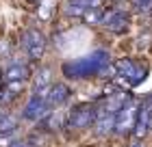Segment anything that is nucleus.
Returning <instances> with one entry per match:
<instances>
[{"label": "nucleus", "instance_id": "obj_1", "mask_svg": "<svg viewBox=\"0 0 152 147\" xmlns=\"http://www.w3.org/2000/svg\"><path fill=\"white\" fill-rule=\"evenodd\" d=\"M109 63H113L107 50H94L87 56L80 59H70L61 65V74L67 80H83V78H98L102 67H107Z\"/></svg>", "mask_w": 152, "mask_h": 147}, {"label": "nucleus", "instance_id": "obj_2", "mask_svg": "<svg viewBox=\"0 0 152 147\" xmlns=\"http://www.w3.org/2000/svg\"><path fill=\"white\" fill-rule=\"evenodd\" d=\"M113 65L117 69V78L113 80V85H117L120 89H135L137 85H141L148 76V63L143 61H135L130 56H122L113 61Z\"/></svg>", "mask_w": 152, "mask_h": 147}, {"label": "nucleus", "instance_id": "obj_3", "mask_svg": "<svg viewBox=\"0 0 152 147\" xmlns=\"http://www.w3.org/2000/svg\"><path fill=\"white\" fill-rule=\"evenodd\" d=\"M20 48H22L26 61L37 63L39 59H44L46 48H48V37L44 30L35 28V26H28L20 33Z\"/></svg>", "mask_w": 152, "mask_h": 147}, {"label": "nucleus", "instance_id": "obj_4", "mask_svg": "<svg viewBox=\"0 0 152 147\" xmlns=\"http://www.w3.org/2000/svg\"><path fill=\"white\" fill-rule=\"evenodd\" d=\"M96 121V104L94 102H80L65 113V128L70 132H85L91 130Z\"/></svg>", "mask_w": 152, "mask_h": 147}, {"label": "nucleus", "instance_id": "obj_5", "mask_svg": "<svg viewBox=\"0 0 152 147\" xmlns=\"http://www.w3.org/2000/svg\"><path fill=\"white\" fill-rule=\"evenodd\" d=\"M137 113H139V102L130 95V100L124 104V106L117 110V115H115V130H113V134L115 136L133 134L135 123H137Z\"/></svg>", "mask_w": 152, "mask_h": 147}, {"label": "nucleus", "instance_id": "obj_6", "mask_svg": "<svg viewBox=\"0 0 152 147\" xmlns=\"http://www.w3.org/2000/svg\"><path fill=\"white\" fill-rule=\"evenodd\" d=\"M130 24H133V17H130V13L126 9H122V7H109L104 9V17H102V26L113 33V35H124Z\"/></svg>", "mask_w": 152, "mask_h": 147}, {"label": "nucleus", "instance_id": "obj_7", "mask_svg": "<svg viewBox=\"0 0 152 147\" xmlns=\"http://www.w3.org/2000/svg\"><path fill=\"white\" fill-rule=\"evenodd\" d=\"M52 85H54V80H52V67L50 65H41V67H37L35 72H33V93L31 95H37V97L48 100Z\"/></svg>", "mask_w": 152, "mask_h": 147}, {"label": "nucleus", "instance_id": "obj_8", "mask_svg": "<svg viewBox=\"0 0 152 147\" xmlns=\"http://www.w3.org/2000/svg\"><path fill=\"white\" fill-rule=\"evenodd\" d=\"M48 113H50L48 100L37 97V95H31L28 102H26L24 108H22V119H24V121H31V123H39Z\"/></svg>", "mask_w": 152, "mask_h": 147}, {"label": "nucleus", "instance_id": "obj_9", "mask_svg": "<svg viewBox=\"0 0 152 147\" xmlns=\"http://www.w3.org/2000/svg\"><path fill=\"white\" fill-rule=\"evenodd\" d=\"M72 87L67 82H54L50 89V95H48V106L50 110H61L67 102L72 100Z\"/></svg>", "mask_w": 152, "mask_h": 147}, {"label": "nucleus", "instance_id": "obj_10", "mask_svg": "<svg viewBox=\"0 0 152 147\" xmlns=\"http://www.w3.org/2000/svg\"><path fill=\"white\" fill-rule=\"evenodd\" d=\"M33 78V69L28 61H11L4 67V80L7 82H26Z\"/></svg>", "mask_w": 152, "mask_h": 147}, {"label": "nucleus", "instance_id": "obj_11", "mask_svg": "<svg viewBox=\"0 0 152 147\" xmlns=\"http://www.w3.org/2000/svg\"><path fill=\"white\" fill-rule=\"evenodd\" d=\"M61 128H65V113L63 110H50L44 119L39 121V130L48 132V134H54Z\"/></svg>", "mask_w": 152, "mask_h": 147}, {"label": "nucleus", "instance_id": "obj_12", "mask_svg": "<svg viewBox=\"0 0 152 147\" xmlns=\"http://www.w3.org/2000/svg\"><path fill=\"white\" fill-rule=\"evenodd\" d=\"M20 125V117L9 113V110H2L0 113V134H9V132H18Z\"/></svg>", "mask_w": 152, "mask_h": 147}, {"label": "nucleus", "instance_id": "obj_13", "mask_svg": "<svg viewBox=\"0 0 152 147\" xmlns=\"http://www.w3.org/2000/svg\"><path fill=\"white\" fill-rule=\"evenodd\" d=\"M102 17H104V9L98 7V9H89V11L83 13L80 22L87 24V26H102Z\"/></svg>", "mask_w": 152, "mask_h": 147}, {"label": "nucleus", "instance_id": "obj_14", "mask_svg": "<svg viewBox=\"0 0 152 147\" xmlns=\"http://www.w3.org/2000/svg\"><path fill=\"white\" fill-rule=\"evenodd\" d=\"M54 0H39V7H37V17L39 22H50L52 15H54Z\"/></svg>", "mask_w": 152, "mask_h": 147}, {"label": "nucleus", "instance_id": "obj_15", "mask_svg": "<svg viewBox=\"0 0 152 147\" xmlns=\"http://www.w3.org/2000/svg\"><path fill=\"white\" fill-rule=\"evenodd\" d=\"M130 9L141 15H152V0H128Z\"/></svg>", "mask_w": 152, "mask_h": 147}, {"label": "nucleus", "instance_id": "obj_16", "mask_svg": "<svg viewBox=\"0 0 152 147\" xmlns=\"http://www.w3.org/2000/svg\"><path fill=\"white\" fill-rule=\"evenodd\" d=\"M18 141V132H9V134H0V147H11Z\"/></svg>", "mask_w": 152, "mask_h": 147}, {"label": "nucleus", "instance_id": "obj_17", "mask_svg": "<svg viewBox=\"0 0 152 147\" xmlns=\"http://www.w3.org/2000/svg\"><path fill=\"white\" fill-rule=\"evenodd\" d=\"M11 147H31V145H28V138H18Z\"/></svg>", "mask_w": 152, "mask_h": 147}, {"label": "nucleus", "instance_id": "obj_18", "mask_svg": "<svg viewBox=\"0 0 152 147\" xmlns=\"http://www.w3.org/2000/svg\"><path fill=\"white\" fill-rule=\"evenodd\" d=\"M128 147H143V143H141V141H135V143H130Z\"/></svg>", "mask_w": 152, "mask_h": 147}, {"label": "nucleus", "instance_id": "obj_19", "mask_svg": "<svg viewBox=\"0 0 152 147\" xmlns=\"http://www.w3.org/2000/svg\"><path fill=\"white\" fill-rule=\"evenodd\" d=\"M107 2H109V4H111V7H117V4H120V2H122V0H107Z\"/></svg>", "mask_w": 152, "mask_h": 147}, {"label": "nucleus", "instance_id": "obj_20", "mask_svg": "<svg viewBox=\"0 0 152 147\" xmlns=\"http://www.w3.org/2000/svg\"><path fill=\"white\" fill-rule=\"evenodd\" d=\"M28 2H39V0H28Z\"/></svg>", "mask_w": 152, "mask_h": 147}, {"label": "nucleus", "instance_id": "obj_21", "mask_svg": "<svg viewBox=\"0 0 152 147\" xmlns=\"http://www.w3.org/2000/svg\"><path fill=\"white\" fill-rule=\"evenodd\" d=\"M2 110H4V108H2V106H0V113H2Z\"/></svg>", "mask_w": 152, "mask_h": 147}, {"label": "nucleus", "instance_id": "obj_22", "mask_svg": "<svg viewBox=\"0 0 152 147\" xmlns=\"http://www.w3.org/2000/svg\"><path fill=\"white\" fill-rule=\"evenodd\" d=\"M150 20H152V15H150Z\"/></svg>", "mask_w": 152, "mask_h": 147}]
</instances>
